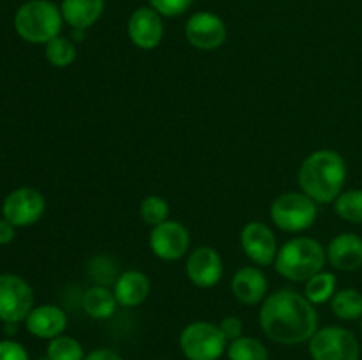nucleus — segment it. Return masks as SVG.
<instances>
[{"label":"nucleus","mask_w":362,"mask_h":360,"mask_svg":"<svg viewBox=\"0 0 362 360\" xmlns=\"http://www.w3.org/2000/svg\"><path fill=\"white\" fill-rule=\"evenodd\" d=\"M83 360H124V359L115 352V349L98 348V349H92L90 353H87Z\"/></svg>","instance_id":"31"},{"label":"nucleus","mask_w":362,"mask_h":360,"mask_svg":"<svg viewBox=\"0 0 362 360\" xmlns=\"http://www.w3.org/2000/svg\"><path fill=\"white\" fill-rule=\"evenodd\" d=\"M346 162L338 152L317 150L308 155L299 169V186L315 203H332L343 193Z\"/></svg>","instance_id":"2"},{"label":"nucleus","mask_w":362,"mask_h":360,"mask_svg":"<svg viewBox=\"0 0 362 360\" xmlns=\"http://www.w3.org/2000/svg\"><path fill=\"white\" fill-rule=\"evenodd\" d=\"M117 302L113 292L106 286H92L83 293V311L94 320H108L115 314Z\"/></svg>","instance_id":"20"},{"label":"nucleus","mask_w":362,"mask_h":360,"mask_svg":"<svg viewBox=\"0 0 362 360\" xmlns=\"http://www.w3.org/2000/svg\"><path fill=\"white\" fill-rule=\"evenodd\" d=\"M46 208L45 196L32 187H20L6 196L2 203L4 219L16 228H27L42 217Z\"/></svg>","instance_id":"9"},{"label":"nucleus","mask_w":362,"mask_h":360,"mask_svg":"<svg viewBox=\"0 0 362 360\" xmlns=\"http://www.w3.org/2000/svg\"><path fill=\"white\" fill-rule=\"evenodd\" d=\"M189 281L198 288H212L223 277V260L212 247H197L186 261Z\"/></svg>","instance_id":"14"},{"label":"nucleus","mask_w":362,"mask_h":360,"mask_svg":"<svg viewBox=\"0 0 362 360\" xmlns=\"http://www.w3.org/2000/svg\"><path fill=\"white\" fill-rule=\"evenodd\" d=\"M269 282L264 272L257 267H244L233 274L232 293L239 302L255 306L267 296Z\"/></svg>","instance_id":"17"},{"label":"nucleus","mask_w":362,"mask_h":360,"mask_svg":"<svg viewBox=\"0 0 362 360\" xmlns=\"http://www.w3.org/2000/svg\"><path fill=\"white\" fill-rule=\"evenodd\" d=\"M310 355L313 360H359L361 344L349 328L331 325L310 339Z\"/></svg>","instance_id":"7"},{"label":"nucleus","mask_w":362,"mask_h":360,"mask_svg":"<svg viewBox=\"0 0 362 360\" xmlns=\"http://www.w3.org/2000/svg\"><path fill=\"white\" fill-rule=\"evenodd\" d=\"M46 356L52 360H83L85 352L78 339L62 334L48 342Z\"/></svg>","instance_id":"25"},{"label":"nucleus","mask_w":362,"mask_h":360,"mask_svg":"<svg viewBox=\"0 0 362 360\" xmlns=\"http://www.w3.org/2000/svg\"><path fill=\"white\" fill-rule=\"evenodd\" d=\"M186 37L197 49H218L226 41V25L218 14L200 11L187 20Z\"/></svg>","instance_id":"11"},{"label":"nucleus","mask_w":362,"mask_h":360,"mask_svg":"<svg viewBox=\"0 0 362 360\" xmlns=\"http://www.w3.org/2000/svg\"><path fill=\"white\" fill-rule=\"evenodd\" d=\"M336 288H338V279L332 272H318L317 275L306 281V299L310 300L313 306H320V304L329 302L334 296Z\"/></svg>","instance_id":"23"},{"label":"nucleus","mask_w":362,"mask_h":360,"mask_svg":"<svg viewBox=\"0 0 362 360\" xmlns=\"http://www.w3.org/2000/svg\"><path fill=\"white\" fill-rule=\"evenodd\" d=\"M189 232L179 221H165L154 226L148 235L151 251L165 261L180 260L189 249Z\"/></svg>","instance_id":"10"},{"label":"nucleus","mask_w":362,"mask_h":360,"mask_svg":"<svg viewBox=\"0 0 362 360\" xmlns=\"http://www.w3.org/2000/svg\"><path fill=\"white\" fill-rule=\"evenodd\" d=\"M331 311L339 320L354 321L362 318V293L359 289L345 288L334 293L331 299Z\"/></svg>","instance_id":"21"},{"label":"nucleus","mask_w":362,"mask_h":360,"mask_svg":"<svg viewBox=\"0 0 362 360\" xmlns=\"http://www.w3.org/2000/svg\"><path fill=\"white\" fill-rule=\"evenodd\" d=\"M151 293V281L140 270H126L115 279L113 295L122 307H136Z\"/></svg>","instance_id":"18"},{"label":"nucleus","mask_w":362,"mask_h":360,"mask_svg":"<svg viewBox=\"0 0 362 360\" xmlns=\"http://www.w3.org/2000/svg\"><path fill=\"white\" fill-rule=\"evenodd\" d=\"M226 356L228 360H269V349L260 339L240 335L239 339L230 341Z\"/></svg>","instance_id":"22"},{"label":"nucleus","mask_w":362,"mask_h":360,"mask_svg":"<svg viewBox=\"0 0 362 360\" xmlns=\"http://www.w3.org/2000/svg\"><path fill=\"white\" fill-rule=\"evenodd\" d=\"M39 360H52V359H48V356H42V359H39Z\"/></svg>","instance_id":"33"},{"label":"nucleus","mask_w":362,"mask_h":360,"mask_svg":"<svg viewBox=\"0 0 362 360\" xmlns=\"http://www.w3.org/2000/svg\"><path fill=\"white\" fill-rule=\"evenodd\" d=\"M325 251L329 263L338 270L352 272L362 267V236L356 233H339Z\"/></svg>","instance_id":"16"},{"label":"nucleus","mask_w":362,"mask_h":360,"mask_svg":"<svg viewBox=\"0 0 362 360\" xmlns=\"http://www.w3.org/2000/svg\"><path fill=\"white\" fill-rule=\"evenodd\" d=\"M34 309V292L23 277L0 274V321L20 323Z\"/></svg>","instance_id":"8"},{"label":"nucleus","mask_w":362,"mask_h":360,"mask_svg":"<svg viewBox=\"0 0 362 360\" xmlns=\"http://www.w3.org/2000/svg\"><path fill=\"white\" fill-rule=\"evenodd\" d=\"M179 346L187 360H219L228 348V339L219 325L193 321L180 332Z\"/></svg>","instance_id":"5"},{"label":"nucleus","mask_w":362,"mask_h":360,"mask_svg":"<svg viewBox=\"0 0 362 360\" xmlns=\"http://www.w3.org/2000/svg\"><path fill=\"white\" fill-rule=\"evenodd\" d=\"M361 332H362V323H361Z\"/></svg>","instance_id":"34"},{"label":"nucleus","mask_w":362,"mask_h":360,"mask_svg":"<svg viewBox=\"0 0 362 360\" xmlns=\"http://www.w3.org/2000/svg\"><path fill=\"white\" fill-rule=\"evenodd\" d=\"M317 203L304 193H283L271 207V219L279 229L288 233L304 232L317 221Z\"/></svg>","instance_id":"6"},{"label":"nucleus","mask_w":362,"mask_h":360,"mask_svg":"<svg viewBox=\"0 0 362 360\" xmlns=\"http://www.w3.org/2000/svg\"><path fill=\"white\" fill-rule=\"evenodd\" d=\"M64 16L52 0H28L14 14V30L30 44H48L60 35Z\"/></svg>","instance_id":"4"},{"label":"nucleus","mask_w":362,"mask_h":360,"mask_svg":"<svg viewBox=\"0 0 362 360\" xmlns=\"http://www.w3.org/2000/svg\"><path fill=\"white\" fill-rule=\"evenodd\" d=\"M60 11L66 23L78 30H87L101 18L105 0H62Z\"/></svg>","instance_id":"19"},{"label":"nucleus","mask_w":362,"mask_h":360,"mask_svg":"<svg viewBox=\"0 0 362 360\" xmlns=\"http://www.w3.org/2000/svg\"><path fill=\"white\" fill-rule=\"evenodd\" d=\"M45 46V55L53 67H60V69L69 67L76 60V48H74L73 41L64 35H57Z\"/></svg>","instance_id":"26"},{"label":"nucleus","mask_w":362,"mask_h":360,"mask_svg":"<svg viewBox=\"0 0 362 360\" xmlns=\"http://www.w3.org/2000/svg\"><path fill=\"white\" fill-rule=\"evenodd\" d=\"M140 215L141 219H144L145 224L154 228V226L168 221V215H170L168 201H166L165 198L151 194V196H147L144 201H141Z\"/></svg>","instance_id":"27"},{"label":"nucleus","mask_w":362,"mask_h":360,"mask_svg":"<svg viewBox=\"0 0 362 360\" xmlns=\"http://www.w3.org/2000/svg\"><path fill=\"white\" fill-rule=\"evenodd\" d=\"M260 327L271 341L286 346L300 344L318 330V314L306 296L292 289H279L265 296Z\"/></svg>","instance_id":"1"},{"label":"nucleus","mask_w":362,"mask_h":360,"mask_svg":"<svg viewBox=\"0 0 362 360\" xmlns=\"http://www.w3.org/2000/svg\"><path fill=\"white\" fill-rule=\"evenodd\" d=\"M14 228L16 226L11 224L7 219H0V246H6V244L13 242Z\"/></svg>","instance_id":"32"},{"label":"nucleus","mask_w":362,"mask_h":360,"mask_svg":"<svg viewBox=\"0 0 362 360\" xmlns=\"http://www.w3.org/2000/svg\"><path fill=\"white\" fill-rule=\"evenodd\" d=\"M127 34L131 42L140 49H154L165 35L161 14L152 7H140L127 21Z\"/></svg>","instance_id":"13"},{"label":"nucleus","mask_w":362,"mask_h":360,"mask_svg":"<svg viewBox=\"0 0 362 360\" xmlns=\"http://www.w3.org/2000/svg\"><path fill=\"white\" fill-rule=\"evenodd\" d=\"M219 328L225 334V337L228 341H233V339H239L243 335V321L237 316H226L223 318L221 323H219Z\"/></svg>","instance_id":"30"},{"label":"nucleus","mask_w":362,"mask_h":360,"mask_svg":"<svg viewBox=\"0 0 362 360\" xmlns=\"http://www.w3.org/2000/svg\"><path fill=\"white\" fill-rule=\"evenodd\" d=\"M240 246H243L246 256L260 267L274 263L279 251L272 229L260 221L247 222L244 226L243 233H240Z\"/></svg>","instance_id":"12"},{"label":"nucleus","mask_w":362,"mask_h":360,"mask_svg":"<svg viewBox=\"0 0 362 360\" xmlns=\"http://www.w3.org/2000/svg\"><path fill=\"white\" fill-rule=\"evenodd\" d=\"M334 210L343 221L362 224V189H350L339 194L334 201Z\"/></svg>","instance_id":"24"},{"label":"nucleus","mask_w":362,"mask_h":360,"mask_svg":"<svg viewBox=\"0 0 362 360\" xmlns=\"http://www.w3.org/2000/svg\"><path fill=\"white\" fill-rule=\"evenodd\" d=\"M194 0H148L151 7L158 11L161 16L177 18L186 13Z\"/></svg>","instance_id":"28"},{"label":"nucleus","mask_w":362,"mask_h":360,"mask_svg":"<svg viewBox=\"0 0 362 360\" xmlns=\"http://www.w3.org/2000/svg\"><path fill=\"white\" fill-rule=\"evenodd\" d=\"M0 360H30L27 349L23 344L13 341V339H4L0 341Z\"/></svg>","instance_id":"29"},{"label":"nucleus","mask_w":362,"mask_h":360,"mask_svg":"<svg viewBox=\"0 0 362 360\" xmlns=\"http://www.w3.org/2000/svg\"><path fill=\"white\" fill-rule=\"evenodd\" d=\"M25 327L34 337L52 341L62 335L67 328V314L53 304H45V306L34 307L28 313Z\"/></svg>","instance_id":"15"},{"label":"nucleus","mask_w":362,"mask_h":360,"mask_svg":"<svg viewBox=\"0 0 362 360\" xmlns=\"http://www.w3.org/2000/svg\"><path fill=\"white\" fill-rule=\"evenodd\" d=\"M327 251L318 240L310 236H297L288 240L274 260L276 272L293 282H306L324 270Z\"/></svg>","instance_id":"3"}]
</instances>
